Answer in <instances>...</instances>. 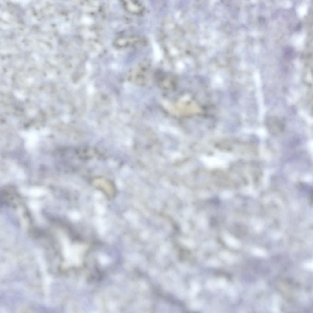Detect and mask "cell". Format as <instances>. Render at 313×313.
Segmentation results:
<instances>
[{
	"mask_svg": "<svg viewBox=\"0 0 313 313\" xmlns=\"http://www.w3.org/2000/svg\"><path fill=\"white\" fill-rule=\"evenodd\" d=\"M127 7L131 13L136 15L140 16L143 14L144 8L143 5L138 1H129L127 3Z\"/></svg>",
	"mask_w": 313,
	"mask_h": 313,
	"instance_id": "3957f363",
	"label": "cell"
},
{
	"mask_svg": "<svg viewBox=\"0 0 313 313\" xmlns=\"http://www.w3.org/2000/svg\"><path fill=\"white\" fill-rule=\"evenodd\" d=\"M180 27L175 22L167 19L162 25L160 37L166 57L171 61L177 62L182 55V37Z\"/></svg>",
	"mask_w": 313,
	"mask_h": 313,
	"instance_id": "6da1fadb",
	"label": "cell"
},
{
	"mask_svg": "<svg viewBox=\"0 0 313 313\" xmlns=\"http://www.w3.org/2000/svg\"><path fill=\"white\" fill-rule=\"evenodd\" d=\"M43 193V192L40 190H33L30 192V194L31 196L38 197L41 195Z\"/></svg>",
	"mask_w": 313,
	"mask_h": 313,
	"instance_id": "5b68a950",
	"label": "cell"
},
{
	"mask_svg": "<svg viewBox=\"0 0 313 313\" xmlns=\"http://www.w3.org/2000/svg\"><path fill=\"white\" fill-rule=\"evenodd\" d=\"M267 126L269 131L274 134L281 132L283 128L282 122L276 119H271L268 121Z\"/></svg>",
	"mask_w": 313,
	"mask_h": 313,
	"instance_id": "277c9868",
	"label": "cell"
},
{
	"mask_svg": "<svg viewBox=\"0 0 313 313\" xmlns=\"http://www.w3.org/2000/svg\"><path fill=\"white\" fill-rule=\"evenodd\" d=\"M94 185L101 189L109 195H112L114 193V187L109 180L103 178L94 179L93 181Z\"/></svg>",
	"mask_w": 313,
	"mask_h": 313,
	"instance_id": "7a4b0ae2",
	"label": "cell"
}]
</instances>
